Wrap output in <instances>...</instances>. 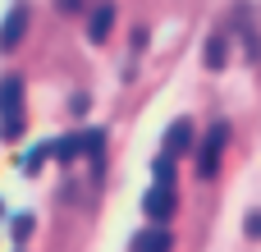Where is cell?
Masks as SVG:
<instances>
[{
    "instance_id": "obj_13",
    "label": "cell",
    "mask_w": 261,
    "mask_h": 252,
    "mask_svg": "<svg viewBox=\"0 0 261 252\" xmlns=\"http://www.w3.org/2000/svg\"><path fill=\"white\" fill-rule=\"evenodd\" d=\"M55 5H60L64 14H78V9H83V0H55Z\"/></svg>"
},
{
    "instance_id": "obj_12",
    "label": "cell",
    "mask_w": 261,
    "mask_h": 252,
    "mask_svg": "<svg viewBox=\"0 0 261 252\" xmlns=\"http://www.w3.org/2000/svg\"><path fill=\"white\" fill-rule=\"evenodd\" d=\"M28 230H32V220H28V216H18V220H14V234H18V239H28Z\"/></svg>"
},
{
    "instance_id": "obj_8",
    "label": "cell",
    "mask_w": 261,
    "mask_h": 252,
    "mask_svg": "<svg viewBox=\"0 0 261 252\" xmlns=\"http://www.w3.org/2000/svg\"><path fill=\"white\" fill-rule=\"evenodd\" d=\"M225 60H229V41L216 32V37L206 41V69H225Z\"/></svg>"
},
{
    "instance_id": "obj_3",
    "label": "cell",
    "mask_w": 261,
    "mask_h": 252,
    "mask_svg": "<svg viewBox=\"0 0 261 252\" xmlns=\"http://www.w3.org/2000/svg\"><path fill=\"white\" fill-rule=\"evenodd\" d=\"M174 184H151L147 188V197H142V211L151 216V225H165L170 216H174Z\"/></svg>"
},
{
    "instance_id": "obj_6",
    "label": "cell",
    "mask_w": 261,
    "mask_h": 252,
    "mask_svg": "<svg viewBox=\"0 0 261 252\" xmlns=\"http://www.w3.org/2000/svg\"><path fill=\"white\" fill-rule=\"evenodd\" d=\"M170 248H174V239H170L165 225H151V230H142L133 239V252H170Z\"/></svg>"
},
{
    "instance_id": "obj_5",
    "label": "cell",
    "mask_w": 261,
    "mask_h": 252,
    "mask_svg": "<svg viewBox=\"0 0 261 252\" xmlns=\"http://www.w3.org/2000/svg\"><path fill=\"white\" fill-rule=\"evenodd\" d=\"M184 152H193V124H188V119H174V124L165 129V152H161V156L174 161V156H184Z\"/></svg>"
},
{
    "instance_id": "obj_7",
    "label": "cell",
    "mask_w": 261,
    "mask_h": 252,
    "mask_svg": "<svg viewBox=\"0 0 261 252\" xmlns=\"http://www.w3.org/2000/svg\"><path fill=\"white\" fill-rule=\"evenodd\" d=\"M110 28H115V5L106 0V5H96V9H92V28H87V37H92V41H106V37H110Z\"/></svg>"
},
{
    "instance_id": "obj_2",
    "label": "cell",
    "mask_w": 261,
    "mask_h": 252,
    "mask_svg": "<svg viewBox=\"0 0 261 252\" xmlns=\"http://www.w3.org/2000/svg\"><path fill=\"white\" fill-rule=\"evenodd\" d=\"M225 142H229V124L220 119V124L206 129V138H202V147H197V174H202V179H216L220 156H225Z\"/></svg>"
},
{
    "instance_id": "obj_4",
    "label": "cell",
    "mask_w": 261,
    "mask_h": 252,
    "mask_svg": "<svg viewBox=\"0 0 261 252\" xmlns=\"http://www.w3.org/2000/svg\"><path fill=\"white\" fill-rule=\"evenodd\" d=\"M23 32H28V5L18 0V5L5 14V23H0V51H14V46L23 41Z\"/></svg>"
},
{
    "instance_id": "obj_10",
    "label": "cell",
    "mask_w": 261,
    "mask_h": 252,
    "mask_svg": "<svg viewBox=\"0 0 261 252\" xmlns=\"http://www.w3.org/2000/svg\"><path fill=\"white\" fill-rule=\"evenodd\" d=\"M78 152H83V138H55V156L60 161H73Z\"/></svg>"
},
{
    "instance_id": "obj_11",
    "label": "cell",
    "mask_w": 261,
    "mask_h": 252,
    "mask_svg": "<svg viewBox=\"0 0 261 252\" xmlns=\"http://www.w3.org/2000/svg\"><path fill=\"white\" fill-rule=\"evenodd\" d=\"M248 234H252V239H261V211H252V216H248Z\"/></svg>"
},
{
    "instance_id": "obj_1",
    "label": "cell",
    "mask_w": 261,
    "mask_h": 252,
    "mask_svg": "<svg viewBox=\"0 0 261 252\" xmlns=\"http://www.w3.org/2000/svg\"><path fill=\"white\" fill-rule=\"evenodd\" d=\"M23 129V83L0 78V138H18Z\"/></svg>"
},
{
    "instance_id": "obj_9",
    "label": "cell",
    "mask_w": 261,
    "mask_h": 252,
    "mask_svg": "<svg viewBox=\"0 0 261 252\" xmlns=\"http://www.w3.org/2000/svg\"><path fill=\"white\" fill-rule=\"evenodd\" d=\"M83 152H87L92 161H101V152H106V133H101V129H92V133H83Z\"/></svg>"
}]
</instances>
